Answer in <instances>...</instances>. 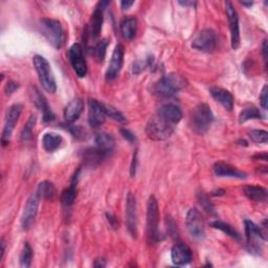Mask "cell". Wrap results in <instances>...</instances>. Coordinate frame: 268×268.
<instances>
[{
    "label": "cell",
    "instance_id": "6da1fadb",
    "mask_svg": "<svg viewBox=\"0 0 268 268\" xmlns=\"http://www.w3.org/2000/svg\"><path fill=\"white\" fill-rule=\"evenodd\" d=\"M176 125V122L158 110L156 114L149 120L146 126V133L148 138L153 140H164L172 136Z\"/></svg>",
    "mask_w": 268,
    "mask_h": 268
},
{
    "label": "cell",
    "instance_id": "7a4b0ae2",
    "mask_svg": "<svg viewBox=\"0 0 268 268\" xmlns=\"http://www.w3.org/2000/svg\"><path fill=\"white\" fill-rule=\"evenodd\" d=\"M186 85L184 78L177 74H169L155 84L154 94L164 98H169L180 92Z\"/></svg>",
    "mask_w": 268,
    "mask_h": 268
},
{
    "label": "cell",
    "instance_id": "3957f363",
    "mask_svg": "<svg viewBox=\"0 0 268 268\" xmlns=\"http://www.w3.org/2000/svg\"><path fill=\"white\" fill-rule=\"evenodd\" d=\"M40 28L42 35L46 38V40L52 44L56 50H60L63 48L66 36L65 32L58 20L44 18L40 21Z\"/></svg>",
    "mask_w": 268,
    "mask_h": 268
},
{
    "label": "cell",
    "instance_id": "277c9868",
    "mask_svg": "<svg viewBox=\"0 0 268 268\" xmlns=\"http://www.w3.org/2000/svg\"><path fill=\"white\" fill-rule=\"evenodd\" d=\"M34 66H35L36 72L39 76V80L42 87L50 94H54L57 90V85H56L54 76L50 70V65L48 61L42 57V56H35L32 59Z\"/></svg>",
    "mask_w": 268,
    "mask_h": 268
},
{
    "label": "cell",
    "instance_id": "5b68a950",
    "mask_svg": "<svg viewBox=\"0 0 268 268\" xmlns=\"http://www.w3.org/2000/svg\"><path fill=\"white\" fill-rule=\"evenodd\" d=\"M160 210L158 200L150 196L147 204V238L150 243H156L160 240L158 230Z\"/></svg>",
    "mask_w": 268,
    "mask_h": 268
},
{
    "label": "cell",
    "instance_id": "8992f818",
    "mask_svg": "<svg viewBox=\"0 0 268 268\" xmlns=\"http://www.w3.org/2000/svg\"><path fill=\"white\" fill-rule=\"evenodd\" d=\"M244 224L248 250L254 254H260L263 250V242L266 241L264 232L250 220H245Z\"/></svg>",
    "mask_w": 268,
    "mask_h": 268
},
{
    "label": "cell",
    "instance_id": "52a82bcc",
    "mask_svg": "<svg viewBox=\"0 0 268 268\" xmlns=\"http://www.w3.org/2000/svg\"><path fill=\"white\" fill-rule=\"evenodd\" d=\"M214 122V114L208 104H200L192 116V127L198 134H204Z\"/></svg>",
    "mask_w": 268,
    "mask_h": 268
},
{
    "label": "cell",
    "instance_id": "ba28073f",
    "mask_svg": "<svg viewBox=\"0 0 268 268\" xmlns=\"http://www.w3.org/2000/svg\"><path fill=\"white\" fill-rule=\"evenodd\" d=\"M186 226L193 238L197 240H204L206 238V222L198 208H193L188 212Z\"/></svg>",
    "mask_w": 268,
    "mask_h": 268
},
{
    "label": "cell",
    "instance_id": "9c48e42d",
    "mask_svg": "<svg viewBox=\"0 0 268 268\" xmlns=\"http://www.w3.org/2000/svg\"><path fill=\"white\" fill-rule=\"evenodd\" d=\"M218 46L217 34L210 28L201 30L193 40L192 46L204 52H213Z\"/></svg>",
    "mask_w": 268,
    "mask_h": 268
},
{
    "label": "cell",
    "instance_id": "30bf717a",
    "mask_svg": "<svg viewBox=\"0 0 268 268\" xmlns=\"http://www.w3.org/2000/svg\"><path fill=\"white\" fill-rule=\"evenodd\" d=\"M21 112H22V105L20 104L12 105L8 108L6 112V116L4 128L2 136V142L4 147H6L10 142V136H12L13 130L21 116Z\"/></svg>",
    "mask_w": 268,
    "mask_h": 268
},
{
    "label": "cell",
    "instance_id": "8fae6325",
    "mask_svg": "<svg viewBox=\"0 0 268 268\" xmlns=\"http://www.w3.org/2000/svg\"><path fill=\"white\" fill-rule=\"evenodd\" d=\"M107 118L106 105L90 98L88 100V122L94 128L102 126Z\"/></svg>",
    "mask_w": 268,
    "mask_h": 268
},
{
    "label": "cell",
    "instance_id": "7c38bea8",
    "mask_svg": "<svg viewBox=\"0 0 268 268\" xmlns=\"http://www.w3.org/2000/svg\"><path fill=\"white\" fill-rule=\"evenodd\" d=\"M68 58L78 76L84 78L87 74V63L84 58L83 48L80 43H74L68 50Z\"/></svg>",
    "mask_w": 268,
    "mask_h": 268
},
{
    "label": "cell",
    "instance_id": "4fadbf2b",
    "mask_svg": "<svg viewBox=\"0 0 268 268\" xmlns=\"http://www.w3.org/2000/svg\"><path fill=\"white\" fill-rule=\"evenodd\" d=\"M226 12L230 22V40L232 50H237L240 46V28H239V16L236 8H234L230 2L226 4Z\"/></svg>",
    "mask_w": 268,
    "mask_h": 268
},
{
    "label": "cell",
    "instance_id": "5bb4252c",
    "mask_svg": "<svg viewBox=\"0 0 268 268\" xmlns=\"http://www.w3.org/2000/svg\"><path fill=\"white\" fill-rule=\"evenodd\" d=\"M39 200L40 197L37 195V193H35L32 194L26 201V204L24 206V210L21 219L22 228L24 230H28L32 226L34 222H35V219L38 214L39 202H40Z\"/></svg>",
    "mask_w": 268,
    "mask_h": 268
},
{
    "label": "cell",
    "instance_id": "9a60e30c",
    "mask_svg": "<svg viewBox=\"0 0 268 268\" xmlns=\"http://www.w3.org/2000/svg\"><path fill=\"white\" fill-rule=\"evenodd\" d=\"M126 223L127 228L133 238L138 237V210L136 198L131 192L127 195L126 201Z\"/></svg>",
    "mask_w": 268,
    "mask_h": 268
},
{
    "label": "cell",
    "instance_id": "2e32d148",
    "mask_svg": "<svg viewBox=\"0 0 268 268\" xmlns=\"http://www.w3.org/2000/svg\"><path fill=\"white\" fill-rule=\"evenodd\" d=\"M109 6L108 2H100L98 4L94 14L92 15L90 26H89V34L92 39H96L100 30H102V26L104 21V10Z\"/></svg>",
    "mask_w": 268,
    "mask_h": 268
},
{
    "label": "cell",
    "instance_id": "e0dca14e",
    "mask_svg": "<svg viewBox=\"0 0 268 268\" xmlns=\"http://www.w3.org/2000/svg\"><path fill=\"white\" fill-rule=\"evenodd\" d=\"M124 54H125V48L122 44H118V46H116L112 57H111L110 64L106 72V79L107 80H114V78L118 76L120 74L122 62H124Z\"/></svg>",
    "mask_w": 268,
    "mask_h": 268
},
{
    "label": "cell",
    "instance_id": "ac0fdd59",
    "mask_svg": "<svg viewBox=\"0 0 268 268\" xmlns=\"http://www.w3.org/2000/svg\"><path fill=\"white\" fill-rule=\"evenodd\" d=\"M171 258H172V262L177 266L186 265L188 263H191L193 259L192 250L186 244L178 242L172 248Z\"/></svg>",
    "mask_w": 268,
    "mask_h": 268
},
{
    "label": "cell",
    "instance_id": "d6986e66",
    "mask_svg": "<svg viewBox=\"0 0 268 268\" xmlns=\"http://www.w3.org/2000/svg\"><path fill=\"white\" fill-rule=\"evenodd\" d=\"M214 173L218 177H230V178H238V180H245L248 177V174L244 173L237 168H234L226 162H216L214 164Z\"/></svg>",
    "mask_w": 268,
    "mask_h": 268
},
{
    "label": "cell",
    "instance_id": "ffe728a7",
    "mask_svg": "<svg viewBox=\"0 0 268 268\" xmlns=\"http://www.w3.org/2000/svg\"><path fill=\"white\" fill-rule=\"evenodd\" d=\"M84 109V102L79 98H74L64 109V118L67 122H74L80 118Z\"/></svg>",
    "mask_w": 268,
    "mask_h": 268
},
{
    "label": "cell",
    "instance_id": "44dd1931",
    "mask_svg": "<svg viewBox=\"0 0 268 268\" xmlns=\"http://www.w3.org/2000/svg\"><path fill=\"white\" fill-rule=\"evenodd\" d=\"M210 92L218 103H220L228 111H232L234 108V96L232 94L220 87H212L210 89Z\"/></svg>",
    "mask_w": 268,
    "mask_h": 268
},
{
    "label": "cell",
    "instance_id": "7402d4cb",
    "mask_svg": "<svg viewBox=\"0 0 268 268\" xmlns=\"http://www.w3.org/2000/svg\"><path fill=\"white\" fill-rule=\"evenodd\" d=\"M32 102L35 103V105L38 107L39 110H41V112L43 114V120L48 122H52L54 118V114L52 111V109L50 108L46 98L43 96V94H40L39 90L37 89H34L32 92Z\"/></svg>",
    "mask_w": 268,
    "mask_h": 268
},
{
    "label": "cell",
    "instance_id": "603a6c76",
    "mask_svg": "<svg viewBox=\"0 0 268 268\" xmlns=\"http://www.w3.org/2000/svg\"><path fill=\"white\" fill-rule=\"evenodd\" d=\"M109 151L100 149L98 147L87 149L84 151V162L88 166H96L106 160L109 156Z\"/></svg>",
    "mask_w": 268,
    "mask_h": 268
},
{
    "label": "cell",
    "instance_id": "cb8c5ba5",
    "mask_svg": "<svg viewBox=\"0 0 268 268\" xmlns=\"http://www.w3.org/2000/svg\"><path fill=\"white\" fill-rule=\"evenodd\" d=\"M120 32L127 40H132L136 35L138 30V19L133 16L126 17L120 22Z\"/></svg>",
    "mask_w": 268,
    "mask_h": 268
},
{
    "label": "cell",
    "instance_id": "d4e9b609",
    "mask_svg": "<svg viewBox=\"0 0 268 268\" xmlns=\"http://www.w3.org/2000/svg\"><path fill=\"white\" fill-rule=\"evenodd\" d=\"M244 194L248 199L256 202H265L267 200V191L264 188L256 186H248L244 188Z\"/></svg>",
    "mask_w": 268,
    "mask_h": 268
},
{
    "label": "cell",
    "instance_id": "484cf974",
    "mask_svg": "<svg viewBox=\"0 0 268 268\" xmlns=\"http://www.w3.org/2000/svg\"><path fill=\"white\" fill-rule=\"evenodd\" d=\"M76 178H78V173L74 176L72 184L68 188H66L65 191L62 193L61 196V202L65 208H70L74 204V200L76 198L78 194V190H76Z\"/></svg>",
    "mask_w": 268,
    "mask_h": 268
},
{
    "label": "cell",
    "instance_id": "4316f807",
    "mask_svg": "<svg viewBox=\"0 0 268 268\" xmlns=\"http://www.w3.org/2000/svg\"><path fill=\"white\" fill-rule=\"evenodd\" d=\"M63 138L59 134L56 133H46L44 134L42 138L43 147L48 152H54L58 148H60Z\"/></svg>",
    "mask_w": 268,
    "mask_h": 268
},
{
    "label": "cell",
    "instance_id": "83f0119b",
    "mask_svg": "<svg viewBox=\"0 0 268 268\" xmlns=\"http://www.w3.org/2000/svg\"><path fill=\"white\" fill-rule=\"evenodd\" d=\"M36 193L42 199L52 200L56 197V195H57V190H56V186H54V184L46 180L38 184V188Z\"/></svg>",
    "mask_w": 268,
    "mask_h": 268
},
{
    "label": "cell",
    "instance_id": "f1b7e54d",
    "mask_svg": "<svg viewBox=\"0 0 268 268\" xmlns=\"http://www.w3.org/2000/svg\"><path fill=\"white\" fill-rule=\"evenodd\" d=\"M94 142H96V144L98 148L109 151V152L112 151L114 146V136H110V134H108V133H104V132L96 134Z\"/></svg>",
    "mask_w": 268,
    "mask_h": 268
},
{
    "label": "cell",
    "instance_id": "f546056e",
    "mask_svg": "<svg viewBox=\"0 0 268 268\" xmlns=\"http://www.w3.org/2000/svg\"><path fill=\"white\" fill-rule=\"evenodd\" d=\"M264 116L260 112V110L256 107H248L243 109L239 116V122L241 124L250 120H263Z\"/></svg>",
    "mask_w": 268,
    "mask_h": 268
},
{
    "label": "cell",
    "instance_id": "4dcf8cb0",
    "mask_svg": "<svg viewBox=\"0 0 268 268\" xmlns=\"http://www.w3.org/2000/svg\"><path fill=\"white\" fill-rule=\"evenodd\" d=\"M210 226H212V228L220 230L221 232H223L224 234H228L230 237H232L234 240H238V241L241 240L240 234L236 230L232 228V226H230V224H228V223H224V222H222V221H214V222H212Z\"/></svg>",
    "mask_w": 268,
    "mask_h": 268
},
{
    "label": "cell",
    "instance_id": "1f68e13d",
    "mask_svg": "<svg viewBox=\"0 0 268 268\" xmlns=\"http://www.w3.org/2000/svg\"><path fill=\"white\" fill-rule=\"evenodd\" d=\"M36 122H37L36 114H32L30 116V118L28 120L26 124L24 125V130H22V132H21L20 138H21L22 142H28L30 140H32V130H34V127H35V125H36Z\"/></svg>",
    "mask_w": 268,
    "mask_h": 268
},
{
    "label": "cell",
    "instance_id": "d6a6232c",
    "mask_svg": "<svg viewBox=\"0 0 268 268\" xmlns=\"http://www.w3.org/2000/svg\"><path fill=\"white\" fill-rule=\"evenodd\" d=\"M107 46H108V40L107 39H102L96 44V46L94 48V54L98 62L104 61Z\"/></svg>",
    "mask_w": 268,
    "mask_h": 268
},
{
    "label": "cell",
    "instance_id": "836d02e7",
    "mask_svg": "<svg viewBox=\"0 0 268 268\" xmlns=\"http://www.w3.org/2000/svg\"><path fill=\"white\" fill-rule=\"evenodd\" d=\"M32 260V250L30 245L28 243H26L24 250H22L21 256H20V265L21 267H30Z\"/></svg>",
    "mask_w": 268,
    "mask_h": 268
},
{
    "label": "cell",
    "instance_id": "e575fe53",
    "mask_svg": "<svg viewBox=\"0 0 268 268\" xmlns=\"http://www.w3.org/2000/svg\"><path fill=\"white\" fill-rule=\"evenodd\" d=\"M248 136L256 144H267L268 142V133L265 130H252Z\"/></svg>",
    "mask_w": 268,
    "mask_h": 268
},
{
    "label": "cell",
    "instance_id": "d590c367",
    "mask_svg": "<svg viewBox=\"0 0 268 268\" xmlns=\"http://www.w3.org/2000/svg\"><path fill=\"white\" fill-rule=\"evenodd\" d=\"M197 197H198L199 204H201V206H202L206 212H208V213L215 214V208H214L213 204H210V200L208 199V197L204 192L198 193Z\"/></svg>",
    "mask_w": 268,
    "mask_h": 268
},
{
    "label": "cell",
    "instance_id": "8d00e7d4",
    "mask_svg": "<svg viewBox=\"0 0 268 268\" xmlns=\"http://www.w3.org/2000/svg\"><path fill=\"white\" fill-rule=\"evenodd\" d=\"M106 114H107V116L114 118L118 122H124L125 120L124 116H122L120 111H118L116 108L111 107V106L106 105Z\"/></svg>",
    "mask_w": 268,
    "mask_h": 268
},
{
    "label": "cell",
    "instance_id": "74e56055",
    "mask_svg": "<svg viewBox=\"0 0 268 268\" xmlns=\"http://www.w3.org/2000/svg\"><path fill=\"white\" fill-rule=\"evenodd\" d=\"M120 134H122V138H124L125 140H127L130 142H134L136 140V136H134V134L128 129H120Z\"/></svg>",
    "mask_w": 268,
    "mask_h": 268
},
{
    "label": "cell",
    "instance_id": "f35d334b",
    "mask_svg": "<svg viewBox=\"0 0 268 268\" xmlns=\"http://www.w3.org/2000/svg\"><path fill=\"white\" fill-rule=\"evenodd\" d=\"M260 103L263 109H267V104H268V98H267V85H265L262 89V92L260 94Z\"/></svg>",
    "mask_w": 268,
    "mask_h": 268
},
{
    "label": "cell",
    "instance_id": "ab89813d",
    "mask_svg": "<svg viewBox=\"0 0 268 268\" xmlns=\"http://www.w3.org/2000/svg\"><path fill=\"white\" fill-rule=\"evenodd\" d=\"M148 65L147 62H142V61H138L134 63L133 65V72L134 74H140L142 70H144V67H146Z\"/></svg>",
    "mask_w": 268,
    "mask_h": 268
},
{
    "label": "cell",
    "instance_id": "60d3db41",
    "mask_svg": "<svg viewBox=\"0 0 268 268\" xmlns=\"http://www.w3.org/2000/svg\"><path fill=\"white\" fill-rule=\"evenodd\" d=\"M106 217H107L108 222L110 223L111 228H114V230L118 228V219H116L114 215H111V214H106Z\"/></svg>",
    "mask_w": 268,
    "mask_h": 268
},
{
    "label": "cell",
    "instance_id": "b9f144b4",
    "mask_svg": "<svg viewBox=\"0 0 268 268\" xmlns=\"http://www.w3.org/2000/svg\"><path fill=\"white\" fill-rule=\"evenodd\" d=\"M17 88H18V84L17 83H15V82H8V84L6 86V94H13Z\"/></svg>",
    "mask_w": 268,
    "mask_h": 268
},
{
    "label": "cell",
    "instance_id": "7bdbcfd3",
    "mask_svg": "<svg viewBox=\"0 0 268 268\" xmlns=\"http://www.w3.org/2000/svg\"><path fill=\"white\" fill-rule=\"evenodd\" d=\"M138 152H136L133 156V160H132V164H131V176L133 177L136 175V164H138Z\"/></svg>",
    "mask_w": 268,
    "mask_h": 268
},
{
    "label": "cell",
    "instance_id": "ee69618b",
    "mask_svg": "<svg viewBox=\"0 0 268 268\" xmlns=\"http://www.w3.org/2000/svg\"><path fill=\"white\" fill-rule=\"evenodd\" d=\"M262 52H263V58H264V62H265V67H267V41L266 40L263 42Z\"/></svg>",
    "mask_w": 268,
    "mask_h": 268
},
{
    "label": "cell",
    "instance_id": "f6af8a7d",
    "mask_svg": "<svg viewBox=\"0 0 268 268\" xmlns=\"http://www.w3.org/2000/svg\"><path fill=\"white\" fill-rule=\"evenodd\" d=\"M94 265V267H98V268H100V267H105V266H106V261H105V259H103V258L96 259Z\"/></svg>",
    "mask_w": 268,
    "mask_h": 268
},
{
    "label": "cell",
    "instance_id": "bcb514c9",
    "mask_svg": "<svg viewBox=\"0 0 268 268\" xmlns=\"http://www.w3.org/2000/svg\"><path fill=\"white\" fill-rule=\"evenodd\" d=\"M120 4H122V10H128L130 6H132L134 4V2H127L126 0V2H122Z\"/></svg>",
    "mask_w": 268,
    "mask_h": 268
},
{
    "label": "cell",
    "instance_id": "7dc6e473",
    "mask_svg": "<svg viewBox=\"0 0 268 268\" xmlns=\"http://www.w3.org/2000/svg\"><path fill=\"white\" fill-rule=\"evenodd\" d=\"M178 4L184 6H196L195 2H180Z\"/></svg>",
    "mask_w": 268,
    "mask_h": 268
},
{
    "label": "cell",
    "instance_id": "c3c4849f",
    "mask_svg": "<svg viewBox=\"0 0 268 268\" xmlns=\"http://www.w3.org/2000/svg\"><path fill=\"white\" fill-rule=\"evenodd\" d=\"M4 252H6V246H4V239L2 240V256H0V259H4Z\"/></svg>",
    "mask_w": 268,
    "mask_h": 268
},
{
    "label": "cell",
    "instance_id": "681fc988",
    "mask_svg": "<svg viewBox=\"0 0 268 268\" xmlns=\"http://www.w3.org/2000/svg\"><path fill=\"white\" fill-rule=\"evenodd\" d=\"M243 6H252V4H254V2H241Z\"/></svg>",
    "mask_w": 268,
    "mask_h": 268
}]
</instances>
